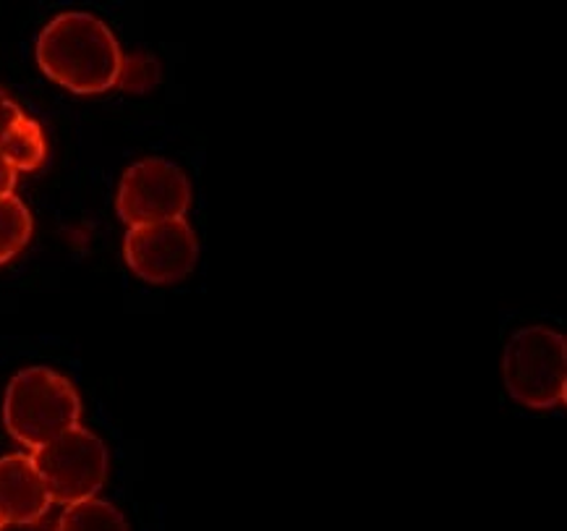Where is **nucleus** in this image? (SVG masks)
Here are the masks:
<instances>
[{
  "mask_svg": "<svg viewBox=\"0 0 567 531\" xmlns=\"http://www.w3.org/2000/svg\"><path fill=\"white\" fill-rule=\"evenodd\" d=\"M13 186H17V169L0 152V196L13 194Z\"/></svg>",
  "mask_w": 567,
  "mask_h": 531,
  "instance_id": "ddd939ff",
  "label": "nucleus"
},
{
  "mask_svg": "<svg viewBox=\"0 0 567 531\" xmlns=\"http://www.w3.org/2000/svg\"><path fill=\"white\" fill-rule=\"evenodd\" d=\"M32 213L19 196H0V265L19 257L32 238Z\"/></svg>",
  "mask_w": 567,
  "mask_h": 531,
  "instance_id": "9d476101",
  "label": "nucleus"
},
{
  "mask_svg": "<svg viewBox=\"0 0 567 531\" xmlns=\"http://www.w3.org/2000/svg\"><path fill=\"white\" fill-rule=\"evenodd\" d=\"M50 500L61 506H74L90 500L103 490L111 458L105 442L82 425H76L61 438L34 450L32 456Z\"/></svg>",
  "mask_w": 567,
  "mask_h": 531,
  "instance_id": "20e7f679",
  "label": "nucleus"
},
{
  "mask_svg": "<svg viewBox=\"0 0 567 531\" xmlns=\"http://www.w3.org/2000/svg\"><path fill=\"white\" fill-rule=\"evenodd\" d=\"M199 242L184 217L178 221L136 225L123 238V259L136 278L171 286L194 270Z\"/></svg>",
  "mask_w": 567,
  "mask_h": 531,
  "instance_id": "423d86ee",
  "label": "nucleus"
},
{
  "mask_svg": "<svg viewBox=\"0 0 567 531\" xmlns=\"http://www.w3.org/2000/svg\"><path fill=\"white\" fill-rule=\"evenodd\" d=\"M123 58L111 27L84 11L58 13L38 38L40 69L76 94H100L118 86Z\"/></svg>",
  "mask_w": 567,
  "mask_h": 531,
  "instance_id": "f257e3e1",
  "label": "nucleus"
},
{
  "mask_svg": "<svg viewBox=\"0 0 567 531\" xmlns=\"http://www.w3.org/2000/svg\"><path fill=\"white\" fill-rule=\"evenodd\" d=\"M192 205V184L176 163L147 157L128 165L118 184L115 210L128 228L178 221Z\"/></svg>",
  "mask_w": 567,
  "mask_h": 531,
  "instance_id": "39448f33",
  "label": "nucleus"
},
{
  "mask_svg": "<svg viewBox=\"0 0 567 531\" xmlns=\"http://www.w3.org/2000/svg\"><path fill=\"white\" fill-rule=\"evenodd\" d=\"M0 529H3V523H0Z\"/></svg>",
  "mask_w": 567,
  "mask_h": 531,
  "instance_id": "4468645a",
  "label": "nucleus"
},
{
  "mask_svg": "<svg viewBox=\"0 0 567 531\" xmlns=\"http://www.w3.org/2000/svg\"><path fill=\"white\" fill-rule=\"evenodd\" d=\"M157 82V65L152 58H142V55H131V58H123V71H121V79H118V86L123 90H147Z\"/></svg>",
  "mask_w": 567,
  "mask_h": 531,
  "instance_id": "9b49d317",
  "label": "nucleus"
},
{
  "mask_svg": "<svg viewBox=\"0 0 567 531\" xmlns=\"http://www.w3.org/2000/svg\"><path fill=\"white\" fill-rule=\"evenodd\" d=\"M58 531H128V521L113 503L90 498L82 503L65 506Z\"/></svg>",
  "mask_w": 567,
  "mask_h": 531,
  "instance_id": "1a4fd4ad",
  "label": "nucleus"
},
{
  "mask_svg": "<svg viewBox=\"0 0 567 531\" xmlns=\"http://www.w3.org/2000/svg\"><path fill=\"white\" fill-rule=\"evenodd\" d=\"M50 492L32 456L11 453L0 458V523H38L48 513Z\"/></svg>",
  "mask_w": 567,
  "mask_h": 531,
  "instance_id": "0eeeda50",
  "label": "nucleus"
},
{
  "mask_svg": "<svg viewBox=\"0 0 567 531\" xmlns=\"http://www.w3.org/2000/svg\"><path fill=\"white\" fill-rule=\"evenodd\" d=\"M503 380L528 409H557L567 398V340L547 325H528L507 340Z\"/></svg>",
  "mask_w": 567,
  "mask_h": 531,
  "instance_id": "7ed1b4c3",
  "label": "nucleus"
},
{
  "mask_svg": "<svg viewBox=\"0 0 567 531\" xmlns=\"http://www.w3.org/2000/svg\"><path fill=\"white\" fill-rule=\"evenodd\" d=\"M0 152H3V157L17 169V173L40 169L48 155L45 134H42L40 123L29 119V115H21L17 126L9 131V136L0 142Z\"/></svg>",
  "mask_w": 567,
  "mask_h": 531,
  "instance_id": "6e6552de",
  "label": "nucleus"
},
{
  "mask_svg": "<svg viewBox=\"0 0 567 531\" xmlns=\"http://www.w3.org/2000/svg\"><path fill=\"white\" fill-rule=\"evenodd\" d=\"M21 115H24V113L19 111V105L13 103V100L9 98V92L0 86V142L9 136V131L17 126V121L21 119Z\"/></svg>",
  "mask_w": 567,
  "mask_h": 531,
  "instance_id": "f8f14e48",
  "label": "nucleus"
},
{
  "mask_svg": "<svg viewBox=\"0 0 567 531\" xmlns=\"http://www.w3.org/2000/svg\"><path fill=\"white\" fill-rule=\"evenodd\" d=\"M82 417V398L69 377L48 367H27L11 377L3 398V425L29 450L74 429Z\"/></svg>",
  "mask_w": 567,
  "mask_h": 531,
  "instance_id": "f03ea898",
  "label": "nucleus"
}]
</instances>
